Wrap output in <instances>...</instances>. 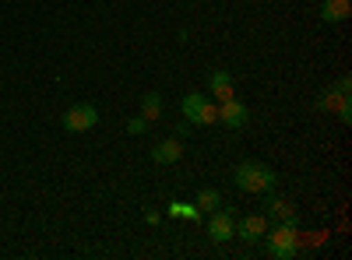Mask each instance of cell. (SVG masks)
<instances>
[{
    "instance_id": "obj_1",
    "label": "cell",
    "mask_w": 352,
    "mask_h": 260,
    "mask_svg": "<svg viewBox=\"0 0 352 260\" xmlns=\"http://www.w3.org/2000/svg\"><path fill=\"white\" fill-rule=\"evenodd\" d=\"M232 183H236V190H243V193H268V190L278 187V172L261 158H247V162H240L236 169H232Z\"/></svg>"
},
{
    "instance_id": "obj_2",
    "label": "cell",
    "mask_w": 352,
    "mask_h": 260,
    "mask_svg": "<svg viewBox=\"0 0 352 260\" xmlns=\"http://www.w3.org/2000/svg\"><path fill=\"white\" fill-rule=\"evenodd\" d=\"M264 246H268V253L275 260H296L300 257V218L268 225V233H264Z\"/></svg>"
},
{
    "instance_id": "obj_3",
    "label": "cell",
    "mask_w": 352,
    "mask_h": 260,
    "mask_svg": "<svg viewBox=\"0 0 352 260\" xmlns=\"http://www.w3.org/2000/svg\"><path fill=\"white\" fill-rule=\"evenodd\" d=\"M180 113H184V120L194 123V127L219 123V102H212V95H204V92H187L180 99Z\"/></svg>"
},
{
    "instance_id": "obj_4",
    "label": "cell",
    "mask_w": 352,
    "mask_h": 260,
    "mask_svg": "<svg viewBox=\"0 0 352 260\" xmlns=\"http://www.w3.org/2000/svg\"><path fill=\"white\" fill-rule=\"evenodd\" d=\"M64 130L67 134H88L96 123H99V109L92 106V102H74L67 113H64Z\"/></svg>"
},
{
    "instance_id": "obj_5",
    "label": "cell",
    "mask_w": 352,
    "mask_h": 260,
    "mask_svg": "<svg viewBox=\"0 0 352 260\" xmlns=\"http://www.w3.org/2000/svg\"><path fill=\"white\" fill-rule=\"evenodd\" d=\"M208 236L212 243H229L236 239V215L232 211H208Z\"/></svg>"
},
{
    "instance_id": "obj_6",
    "label": "cell",
    "mask_w": 352,
    "mask_h": 260,
    "mask_svg": "<svg viewBox=\"0 0 352 260\" xmlns=\"http://www.w3.org/2000/svg\"><path fill=\"white\" fill-rule=\"evenodd\" d=\"M247 120H250V109H247V102H240L236 95L226 99V102H219V123H222V127H229V130H243Z\"/></svg>"
},
{
    "instance_id": "obj_7",
    "label": "cell",
    "mask_w": 352,
    "mask_h": 260,
    "mask_svg": "<svg viewBox=\"0 0 352 260\" xmlns=\"http://www.w3.org/2000/svg\"><path fill=\"white\" fill-rule=\"evenodd\" d=\"M268 218L264 215H243V218H236V236L243 239V243H261L264 239V233H268Z\"/></svg>"
},
{
    "instance_id": "obj_8",
    "label": "cell",
    "mask_w": 352,
    "mask_h": 260,
    "mask_svg": "<svg viewBox=\"0 0 352 260\" xmlns=\"http://www.w3.org/2000/svg\"><path fill=\"white\" fill-rule=\"evenodd\" d=\"M184 158V137H162L152 148V162L155 165H176Z\"/></svg>"
},
{
    "instance_id": "obj_9",
    "label": "cell",
    "mask_w": 352,
    "mask_h": 260,
    "mask_svg": "<svg viewBox=\"0 0 352 260\" xmlns=\"http://www.w3.org/2000/svg\"><path fill=\"white\" fill-rule=\"evenodd\" d=\"M264 197H268V200H264V218H268V222H289V218H300V215H296V208H292L285 197H278L275 190H268Z\"/></svg>"
},
{
    "instance_id": "obj_10",
    "label": "cell",
    "mask_w": 352,
    "mask_h": 260,
    "mask_svg": "<svg viewBox=\"0 0 352 260\" xmlns=\"http://www.w3.org/2000/svg\"><path fill=\"white\" fill-rule=\"evenodd\" d=\"M208 95H215L219 102H226V99L236 95V88H232V74H229L226 67H215V71L208 74Z\"/></svg>"
},
{
    "instance_id": "obj_11",
    "label": "cell",
    "mask_w": 352,
    "mask_h": 260,
    "mask_svg": "<svg viewBox=\"0 0 352 260\" xmlns=\"http://www.w3.org/2000/svg\"><path fill=\"white\" fill-rule=\"evenodd\" d=\"M352 14V0H320V21L324 25H342Z\"/></svg>"
},
{
    "instance_id": "obj_12",
    "label": "cell",
    "mask_w": 352,
    "mask_h": 260,
    "mask_svg": "<svg viewBox=\"0 0 352 260\" xmlns=\"http://www.w3.org/2000/svg\"><path fill=\"white\" fill-rule=\"evenodd\" d=\"M166 215L169 218H180V222H201V208L194 204V200H169Z\"/></svg>"
},
{
    "instance_id": "obj_13",
    "label": "cell",
    "mask_w": 352,
    "mask_h": 260,
    "mask_svg": "<svg viewBox=\"0 0 352 260\" xmlns=\"http://www.w3.org/2000/svg\"><path fill=\"white\" fill-rule=\"evenodd\" d=\"M162 113H166V102H162L159 92H144V95H141V117L148 120V123L162 120Z\"/></svg>"
},
{
    "instance_id": "obj_14",
    "label": "cell",
    "mask_w": 352,
    "mask_h": 260,
    "mask_svg": "<svg viewBox=\"0 0 352 260\" xmlns=\"http://www.w3.org/2000/svg\"><path fill=\"white\" fill-rule=\"evenodd\" d=\"M194 204L201 208V215H208V211H219L222 208V193L215 187H201L197 197H194Z\"/></svg>"
},
{
    "instance_id": "obj_15",
    "label": "cell",
    "mask_w": 352,
    "mask_h": 260,
    "mask_svg": "<svg viewBox=\"0 0 352 260\" xmlns=\"http://www.w3.org/2000/svg\"><path fill=\"white\" fill-rule=\"evenodd\" d=\"M342 99H345L342 92H335V88H328L324 95H320V99H317V109H320V113H335V106H338Z\"/></svg>"
},
{
    "instance_id": "obj_16",
    "label": "cell",
    "mask_w": 352,
    "mask_h": 260,
    "mask_svg": "<svg viewBox=\"0 0 352 260\" xmlns=\"http://www.w3.org/2000/svg\"><path fill=\"white\" fill-rule=\"evenodd\" d=\"M148 127H152V123L144 120V117H131V120H127V134H131V137H141V134H148Z\"/></svg>"
},
{
    "instance_id": "obj_17",
    "label": "cell",
    "mask_w": 352,
    "mask_h": 260,
    "mask_svg": "<svg viewBox=\"0 0 352 260\" xmlns=\"http://www.w3.org/2000/svg\"><path fill=\"white\" fill-rule=\"evenodd\" d=\"M335 117H338L342 123H352V95H345V99L335 106Z\"/></svg>"
},
{
    "instance_id": "obj_18",
    "label": "cell",
    "mask_w": 352,
    "mask_h": 260,
    "mask_svg": "<svg viewBox=\"0 0 352 260\" xmlns=\"http://www.w3.org/2000/svg\"><path fill=\"white\" fill-rule=\"evenodd\" d=\"M335 92H342V95H352V78H349V74H342V78L335 81Z\"/></svg>"
},
{
    "instance_id": "obj_19",
    "label": "cell",
    "mask_w": 352,
    "mask_h": 260,
    "mask_svg": "<svg viewBox=\"0 0 352 260\" xmlns=\"http://www.w3.org/2000/svg\"><path fill=\"white\" fill-rule=\"evenodd\" d=\"M144 222H148V225H159V222H162V211H155V208L144 211Z\"/></svg>"
},
{
    "instance_id": "obj_20",
    "label": "cell",
    "mask_w": 352,
    "mask_h": 260,
    "mask_svg": "<svg viewBox=\"0 0 352 260\" xmlns=\"http://www.w3.org/2000/svg\"><path fill=\"white\" fill-rule=\"evenodd\" d=\"M190 127H194V123H187V120H184V123H176V134H173V137H187Z\"/></svg>"
}]
</instances>
